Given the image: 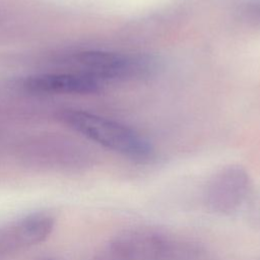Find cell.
<instances>
[{"label": "cell", "mask_w": 260, "mask_h": 260, "mask_svg": "<svg viewBox=\"0 0 260 260\" xmlns=\"http://www.w3.org/2000/svg\"><path fill=\"white\" fill-rule=\"evenodd\" d=\"M59 117L88 139L134 160H149L153 155V148L146 139L118 122L77 110L63 111Z\"/></svg>", "instance_id": "cell-1"}, {"label": "cell", "mask_w": 260, "mask_h": 260, "mask_svg": "<svg viewBox=\"0 0 260 260\" xmlns=\"http://www.w3.org/2000/svg\"><path fill=\"white\" fill-rule=\"evenodd\" d=\"M14 250L11 236L7 229L0 230V255L6 254Z\"/></svg>", "instance_id": "cell-6"}, {"label": "cell", "mask_w": 260, "mask_h": 260, "mask_svg": "<svg viewBox=\"0 0 260 260\" xmlns=\"http://www.w3.org/2000/svg\"><path fill=\"white\" fill-rule=\"evenodd\" d=\"M66 64L74 72L101 80L144 78L156 70L155 60L147 55H124L105 51H82L69 56Z\"/></svg>", "instance_id": "cell-2"}, {"label": "cell", "mask_w": 260, "mask_h": 260, "mask_svg": "<svg viewBox=\"0 0 260 260\" xmlns=\"http://www.w3.org/2000/svg\"><path fill=\"white\" fill-rule=\"evenodd\" d=\"M23 87L35 93H93L100 90L101 83L85 75L69 73H43L28 76Z\"/></svg>", "instance_id": "cell-3"}, {"label": "cell", "mask_w": 260, "mask_h": 260, "mask_svg": "<svg viewBox=\"0 0 260 260\" xmlns=\"http://www.w3.org/2000/svg\"><path fill=\"white\" fill-rule=\"evenodd\" d=\"M40 260H57V259L51 258V257H47V258H43V259H40Z\"/></svg>", "instance_id": "cell-7"}, {"label": "cell", "mask_w": 260, "mask_h": 260, "mask_svg": "<svg viewBox=\"0 0 260 260\" xmlns=\"http://www.w3.org/2000/svg\"><path fill=\"white\" fill-rule=\"evenodd\" d=\"M241 18L250 24H260V0H247L239 10Z\"/></svg>", "instance_id": "cell-5"}, {"label": "cell", "mask_w": 260, "mask_h": 260, "mask_svg": "<svg viewBox=\"0 0 260 260\" xmlns=\"http://www.w3.org/2000/svg\"><path fill=\"white\" fill-rule=\"evenodd\" d=\"M54 218L47 213H34L15 224L19 238L24 246L37 245L44 242L53 232Z\"/></svg>", "instance_id": "cell-4"}]
</instances>
